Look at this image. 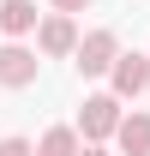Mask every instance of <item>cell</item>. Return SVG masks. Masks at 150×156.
Instances as JSON below:
<instances>
[{
	"label": "cell",
	"mask_w": 150,
	"mask_h": 156,
	"mask_svg": "<svg viewBox=\"0 0 150 156\" xmlns=\"http://www.w3.org/2000/svg\"><path fill=\"white\" fill-rule=\"evenodd\" d=\"M120 120H126L120 96H114V90H96V96H84V108H78V132H84V144H108V138L120 132Z\"/></svg>",
	"instance_id": "cell-1"
},
{
	"label": "cell",
	"mask_w": 150,
	"mask_h": 156,
	"mask_svg": "<svg viewBox=\"0 0 150 156\" xmlns=\"http://www.w3.org/2000/svg\"><path fill=\"white\" fill-rule=\"evenodd\" d=\"M120 54H126V48H120V36H114L108 24H96V30H84V42H78L72 66H78V78H108Z\"/></svg>",
	"instance_id": "cell-2"
},
{
	"label": "cell",
	"mask_w": 150,
	"mask_h": 156,
	"mask_svg": "<svg viewBox=\"0 0 150 156\" xmlns=\"http://www.w3.org/2000/svg\"><path fill=\"white\" fill-rule=\"evenodd\" d=\"M42 72V48L30 42H0V90H30Z\"/></svg>",
	"instance_id": "cell-3"
},
{
	"label": "cell",
	"mask_w": 150,
	"mask_h": 156,
	"mask_svg": "<svg viewBox=\"0 0 150 156\" xmlns=\"http://www.w3.org/2000/svg\"><path fill=\"white\" fill-rule=\"evenodd\" d=\"M78 18L72 12H48V18L36 24V48H42V60H66V54H78Z\"/></svg>",
	"instance_id": "cell-4"
},
{
	"label": "cell",
	"mask_w": 150,
	"mask_h": 156,
	"mask_svg": "<svg viewBox=\"0 0 150 156\" xmlns=\"http://www.w3.org/2000/svg\"><path fill=\"white\" fill-rule=\"evenodd\" d=\"M108 90H114L120 102L144 96V90H150V54H138V48H126V54L114 60V72H108Z\"/></svg>",
	"instance_id": "cell-5"
},
{
	"label": "cell",
	"mask_w": 150,
	"mask_h": 156,
	"mask_svg": "<svg viewBox=\"0 0 150 156\" xmlns=\"http://www.w3.org/2000/svg\"><path fill=\"white\" fill-rule=\"evenodd\" d=\"M36 0H0V36L6 42H24V36H36Z\"/></svg>",
	"instance_id": "cell-6"
},
{
	"label": "cell",
	"mask_w": 150,
	"mask_h": 156,
	"mask_svg": "<svg viewBox=\"0 0 150 156\" xmlns=\"http://www.w3.org/2000/svg\"><path fill=\"white\" fill-rule=\"evenodd\" d=\"M114 144H120V156H150V108H132V114L120 120Z\"/></svg>",
	"instance_id": "cell-7"
},
{
	"label": "cell",
	"mask_w": 150,
	"mask_h": 156,
	"mask_svg": "<svg viewBox=\"0 0 150 156\" xmlns=\"http://www.w3.org/2000/svg\"><path fill=\"white\" fill-rule=\"evenodd\" d=\"M78 150H84V132L78 126H48L36 138V156H78Z\"/></svg>",
	"instance_id": "cell-8"
},
{
	"label": "cell",
	"mask_w": 150,
	"mask_h": 156,
	"mask_svg": "<svg viewBox=\"0 0 150 156\" xmlns=\"http://www.w3.org/2000/svg\"><path fill=\"white\" fill-rule=\"evenodd\" d=\"M0 156H36V144L18 138V132H6V138H0Z\"/></svg>",
	"instance_id": "cell-9"
},
{
	"label": "cell",
	"mask_w": 150,
	"mask_h": 156,
	"mask_svg": "<svg viewBox=\"0 0 150 156\" xmlns=\"http://www.w3.org/2000/svg\"><path fill=\"white\" fill-rule=\"evenodd\" d=\"M48 6H54V12H84L90 0H48Z\"/></svg>",
	"instance_id": "cell-10"
},
{
	"label": "cell",
	"mask_w": 150,
	"mask_h": 156,
	"mask_svg": "<svg viewBox=\"0 0 150 156\" xmlns=\"http://www.w3.org/2000/svg\"><path fill=\"white\" fill-rule=\"evenodd\" d=\"M78 156H108V150H102V144H84V150H78Z\"/></svg>",
	"instance_id": "cell-11"
}]
</instances>
